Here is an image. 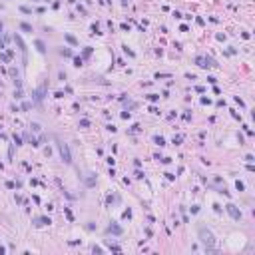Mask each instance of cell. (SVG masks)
Masks as SVG:
<instances>
[{
    "mask_svg": "<svg viewBox=\"0 0 255 255\" xmlns=\"http://www.w3.org/2000/svg\"><path fill=\"white\" fill-rule=\"evenodd\" d=\"M199 239H201V243L205 245L207 249H213V245H215V237H213V233L207 231L205 227H199Z\"/></svg>",
    "mask_w": 255,
    "mask_h": 255,
    "instance_id": "obj_1",
    "label": "cell"
},
{
    "mask_svg": "<svg viewBox=\"0 0 255 255\" xmlns=\"http://www.w3.org/2000/svg\"><path fill=\"white\" fill-rule=\"evenodd\" d=\"M60 151H62V158H64V162L70 163L72 160H70V151H68V146L66 144H60Z\"/></svg>",
    "mask_w": 255,
    "mask_h": 255,
    "instance_id": "obj_2",
    "label": "cell"
},
{
    "mask_svg": "<svg viewBox=\"0 0 255 255\" xmlns=\"http://www.w3.org/2000/svg\"><path fill=\"white\" fill-rule=\"evenodd\" d=\"M227 211H229V213L233 215V219H239V217H241V213H239L237 209L233 207V205H227Z\"/></svg>",
    "mask_w": 255,
    "mask_h": 255,
    "instance_id": "obj_3",
    "label": "cell"
},
{
    "mask_svg": "<svg viewBox=\"0 0 255 255\" xmlns=\"http://www.w3.org/2000/svg\"><path fill=\"white\" fill-rule=\"evenodd\" d=\"M22 30H26V32H32V28H30L28 24H22Z\"/></svg>",
    "mask_w": 255,
    "mask_h": 255,
    "instance_id": "obj_4",
    "label": "cell"
},
{
    "mask_svg": "<svg viewBox=\"0 0 255 255\" xmlns=\"http://www.w3.org/2000/svg\"><path fill=\"white\" fill-rule=\"evenodd\" d=\"M36 46H38V50H40V52H44V44H42V42H36Z\"/></svg>",
    "mask_w": 255,
    "mask_h": 255,
    "instance_id": "obj_5",
    "label": "cell"
}]
</instances>
